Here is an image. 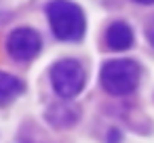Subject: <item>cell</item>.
<instances>
[{"mask_svg": "<svg viewBox=\"0 0 154 143\" xmlns=\"http://www.w3.org/2000/svg\"><path fill=\"white\" fill-rule=\"evenodd\" d=\"M45 17L51 36L63 44H78L87 36V11L76 0H47Z\"/></svg>", "mask_w": 154, "mask_h": 143, "instance_id": "obj_1", "label": "cell"}, {"mask_svg": "<svg viewBox=\"0 0 154 143\" xmlns=\"http://www.w3.org/2000/svg\"><path fill=\"white\" fill-rule=\"evenodd\" d=\"M97 80H99V86L110 97L125 99L139 91V86L143 82V65L137 59L116 55L101 63Z\"/></svg>", "mask_w": 154, "mask_h": 143, "instance_id": "obj_2", "label": "cell"}, {"mask_svg": "<svg viewBox=\"0 0 154 143\" xmlns=\"http://www.w3.org/2000/svg\"><path fill=\"white\" fill-rule=\"evenodd\" d=\"M49 84L59 99L74 101L85 93L89 84V70L78 57H59L49 67Z\"/></svg>", "mask_w": 154, "mask_h": 143, "instance_id": "obj_3", "label": "cell"}, {"mask_svg": "<svg viewBox=\"0 0 154 143\" xmlns=\"http://www.w3.org/2000/svg\"><path fill=\"white\" fill-rule=\"evenodd\" d=\"M42 51H45V38L32 25H17L7 34L5 53L17 65L34 63L42 55Z\"/></svg>", "mask_w": 154, "mask_h": 143, "instance_id": "obj_4", "label": "cell"}, {"mask_svg": "<svg viewBox=\"0 0 154 143\" xmlns=\"http://www.w3.org/2000/svg\"><path fill=\"white\" fill-rule=\"evenodd\" d=\"M135 44H137V36H135L133 25L127 19L108 21V25L103 28V34H101V46L106 53L125 55V53L133 51Z\"/></svg>", "mask_w": 154, "mask_h": 143, "instance_id": "obj_5", "label": "cell"}, {"mask_svg": "<svg viewBox=\"0 0 154 143\" xmlns=\"http://www.w3.org/2000/svg\"><path fill=\"white\" fill-rule=\"evenodd\" d=\"M80 107L74 103V101H55L51 103L47 109H45V122L53 128V130H68V128H74L78 122H80Z\"/></svg>", "mask_w": 154, "mask_h": 143, "instance_id": "obj_6", "label": "cell"}, {"mask_svg": "<svg viewBox=\"0 0 154 143\" xmlns=\"http://www.w3.org/2000/svg\"><path fill=\"white\" fill-rule=\"evenodd\" d=\"M26 91H28V86H26L23 78H19L13 72L0 70V109L19 101L26 95Z\"/></svg>", "mask_w": 154, "mask_h": 143, "instance_id": "obj_7", "label": "cell"}, {"mask_svg": "<svg viewBox=\"0 0 154 143\" xmlns=\"http://www.w3.org/2000/svg\"><path fill=\"white\" fill-rule=\"evenodd\" d=\"M143 36H146V42L154 49V15L146 21V28H143Z\"/></svg>", "mask_w": 154, "mask_h": 143, "instance_id": "obj_8", "label": "cell"}, {"mask_svg": "<svg viewBox=\"0 0 154 143\" xmlns=\"http://www.w3.org/2000/svg\"><path fill=\"white\" fill-rule=\"evenodd\" d=\"M17 143H45L42 139H40V130H32L30 135L28 133H23L21 137H19V141Z\"/></svg>", "mask_w": 154, "mask_h": 143, "instance_id": "obj_9", "label": "cell"}, {"mask_svg": "<svg viewBox=\"0 0 154 143\" xmlns=\"http://www.w3.org/2000/svg\"><path fill=\"white\" fill-rule=\"evenodd\" d=\"M106 143H122V130L120 128H110L106 133Z\"/></svg>", "mask_w": 154, "mask_h": 143, "instance_id": "obj_10", "label": "cell"}, {"mask_svg": "<svg viewBox=\"0 0 154 143\" xmlns=\"http://www.w3.org/2000/svg\"><path fill=\"white\" fill-rule=\"evenodd\" d=\"M129 2H133L137 7H154V0H129Z\"/></svg>", "mask_w": 154, "mask_h": 143, "instance_id": "obj_11", "label": "cell"}]
</instances>
